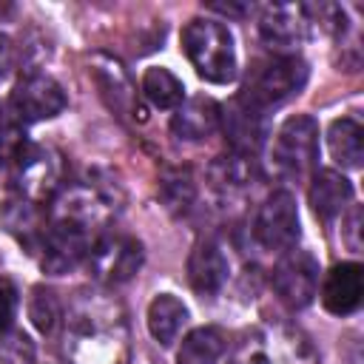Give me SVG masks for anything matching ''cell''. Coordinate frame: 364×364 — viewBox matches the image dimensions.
I'll return each instance as SVG.
<instances>
[{"label":"cell","instance_id":"obj_24","mask_svg":"<svg viewBox=\"0 0 364 364\" xmlns=\"http://www.w3.org/2000/svg\"><path fill=\"white\" fill-rule=\"evenodd\" d=\"M28 145L26 134L20 125H3L0 122V165H14L17 156L23 154V148Z\"/></svg>","mask_w":364,"mask_h":364},{"label":"cell","instance_id":"obj_16","mask_svg":"<svg viewBox=\"0 0 364 364\" xmlns=\"http://www.w3.org/2000/svg\"><path fill=\"white\" fill-rule=\"evenodd\" d=\"M185 321H188V307L171 293H159L148 304V330L162 347H171L176 341Z\"/></svg>","mask_w":364,"mask_h":364},{"label":"cell","instance_id":"obj_13","mask_svg":"<svg viewBox=\"0 0 364 364\" xmlns=\"http://www.w3.org/2000/svg\"><path fill=\"white\" fill-rule=\"evenodd\" d=\"M228 273H230V264L222 253V247L210 239L199 242L193 250H191V259H188V279H191V287L202 296H213L222 290V284L228 282Z\"/></svg>","mask_w":364,"mask_h":364},{"label":"cell","instance_id":"obj_12","mask_svg":"<svg viewBox=\"0 0 364 364\" xmlns=\"http://www.w3.org/2000/svg\"><path fill=\"white\" fill-rule=\"evenodd\" d=\"M364 296V270L358 262L333 264L321 284V304L333 316H350L358 310Z\"/></svg>","mask_w":364,"mask_h":364},{"label":"cell","instance_id":"obj_1","mask_svg":"<svg viewBox=\"0 0 364 364\" xmlns=\"http://www.w3.org/2000/svg\"><path fill=\"white\" fill-rule=\"evenodd\" d=\"M182 51L191 65L208 82H230L236 77V51L233 34L219 20H191L182 28Z\"/></svg>","mask_w":364,"mask_h":364},{"label":"cell","instance_id":"obj_4","mask_svg":"<svg viewBox=\"0 0 364 364\" xmlns=\"http://www.w3.org/2000/svg\"><path fill=\"white\" fill-rule=\"evenodd\" d=\"M318 159V122L296 114L282 122L273 139V168L284 179H304Z\"/></svg>","mask_w":364,"mask_h":364},{"label":"cell","instance_id":"obj_3","mask_svg":"<svg viewBox=\"0 0 364 364\" xmlns=\"http://www.w3.org/2000/svg\"><path fill=\"white\" fill-rule=\"evenodd\" d=\"M307 74H310V68L301 57H273L253 68V74L239 97H245L250 105H256L267 114L270 108L296 97L304 88Z\"/></svg>","mask_w":364,"mask_h":364},{"label":"cell","instance_id":"obj_25","mask_svg":"<svg viewBox=\"0 0 364 364\" xmlns=\"http://www.w3.org/2000/svg\"><path fill=\"white\" fill-rule=\"evenodd\" d=\"M14 316H17V287L11 279L0 276V336L11 327Z\"/></svg>","mask_w":364,"mask_h":364},{"label":"cell","instance_id":"obj_11","mask_svg":"<svg viewBox=\"0 0 364 364\" xmlns=\"http://www.w3.org/2000/svg\"><path fill=\"white\" fill-rule=\"evenodd\" d=\"M219 125L233 148V154L253 156L267 136V114L250 105L245 97H236L225 108H219Z\"/></svg>","mask_w":364,"mask_h":364},{"label":"cell","instance_id":"obj_7","mask_svg":"<svg viewBox=\"0 0 364 364\" xmlns=\"http://www.w3.org/2000/svg\"><path fill=\"white\" fill-rule=\"evenodd\" d=\"M310 9L301 3H276L267 6L259 20V37L276 57H296V48L304 43L310 28Z\"/></svg>","mask_w":364,"mask_h":364},{"label":"cell","instance_id":"obj_15","mask_svg":"<svg viewBox=\"0 0 364 364\" xmlns=\"http://www.w3.org/2000/svg\"><path fill=\"white\" fill-rule=\"evenodd\" d=\"M307 199H310V208L318 219L330 222L336 219L353 199V185L344 173L333 171V168H324L313 176L310 182V191H307Z\"/></svg>","mask_w":364,"mask_h":364},{"label":"cell","instance_id":"obj_2","mask_svg":"<svg viewBox=\"0 0 364 364\" xmlns=\"http://www.w3.org/2000/svg\"><path fill=\"white\" fill-rule=\"evenodd\" d=\"M230 364H316V355L299 330L259 324L239 338Z\"/></svg>","mask_w":364,"mask_h":364},{"label":"cell","instance_id":"obj_20","mask_svg":"<svg viewBox=\"0 0 364 364\" xmlns=\"http://www.w3.org/2000/svg\"><path fill=\"white\" fill-rule=\"evenodd\" d=\"M94 71H97V80H100L102 94L108 97V105L117 108V111H128L131 102H134V88H131V82H128L122 65H119L117 60H102V57H97Z\"/></svg>","mask_w":364,"mask_h":364},{"label":"cell","instance_id":"obj_27","mask_svg":"<svg viewBox=\"0 0 364 364\" xmlns=\"http://www.w3.org/2000/svg\"><path fill=\"white\" fill-rule=\"evenodd\" d=\"M361 208H353L347 216V228H344V242L350 245V250H361Z\"/></svg>","mask_w":364,"mask_h":364},{"label":"cell","instance_id":"obj_5","mask_svg":"<svg viewBox=\"0 0 364 364\" xmlns=\"http://www.w3.org/2000/svg\"><path fill=\"white\" fill-rule=\"evenodd\" d=\"M11 182L20 193V199L43 205L48 202L63 182V159L57 151L28 142L17 162L11 165Z\"/></svg>","mask_w":364,"mask_h":364},{"label":"cell","instance_id":"obj_26","mask_svg":"<svg viewBox=\"0 0 364 364\" xmlns=\"http://www.w3.org/2000/svg\"><path fill=\"white\" fill-rule=\"evenodd\" d=\"M14 65H17V46L9 34L0 31V82L14 71Z\"/></svg>","mask_w":364,"mask_h":364},{"label":"cell","instance_id":"obj_8","mask_svg":"<svg viewBox=\"0 0 364 364\" xmlns=\"http://www.w3.org/2000/svg\"><path fill=\"white\" fill-rule=\"evenodd\" d=\"M88 267L94 279L105 284H122L142 267V245L131 236H100L88 250Z\"/></svg>","mask_w":364,"mask_h":364},{"label":"cell","instance_id":"obj_17","mask_svg":"<svg viewBox=\"0 0 364 364\" xmlns=\"http://www.w3.org/2000/svg\"><path fill=\"white\" fill-rule=\"evenodd\" d=\"M327 145L333 159L341 168H361L364 162V128L353 117H341L330 122Z\"/></svg>","mask_w":364,"mask_h":364},{"label":"cell","instance_id":"obj_23","mask_svg":"<svg viewBox=\"0 0 364 364\" xmlns=\"http://www.w3.org/2000/svg\"><path fill=\"white\" fill-rule=\"evenodd\" d=\"M162 199L171 210H185L193 199V182L185 173H171L162 182Z\"/></svg>","mask_w":364,"mask_h":364},{"label":"cell","instance_id":"obj_6","mask_svg":"<svg viewBox=\"0 0 364 364\" xmlns=\"http://www.w3.org/2000/svg\"><path fill=\"white\" fill-rule=\"evenodd\" d=\"M253 236L267 250H290L299 242V208L290 191H273L256 213Z\"/></svg>","mask_w":364,"mask_h":364},{"label":"cell","instance_id":"obj_21","mask_svg":"<svg viewBox=\"0 0 364 364\" xmlns=\"http://www.w3.org/2000/svg\"><path fill=\"white\" fill-rule=\"evenodd\" d=\"M253 171H256L253 156L230 154V156H219V162L213 165V179L228 191H239L253 179Z\"/></svg>","mask_w":364,"mask_h":364},{"label":"cell","instance_id":"obj_22","mask_svg":"<svg viewBox=\"0 0 364 364\" xmlns=\"http://www.w3.org/2000/svg\"><path fill=\"white\" fill-rule=\"evenodd\" d=\"M28 316L34 321V327L40 333H51L57 318H60V301L51 290L46 287H34L31 290V301H28Z\"/></svg>","mask_w":364,"mask_h":364},{"label":"cell","instance_id":"obj_9","mask_svg":"<svg viewBox=\"0 0 364 364\" xmlns=\"http://www.w3.org/2000/svg\"><path fill=\"white\" fill-rule=\"evenodd\" d=\"M9 108L17 122L51 119L65 108V91L46 74H23L11 88Z\"/></svg>","mask_w":364,"mask_h":364},{"label":"cell","instance_id":"obj_14","mask_svg":"<svg viewBox=\"0 0 364 364\" xmlns=\"http://www.w3.org/2000/svg\"><path fill=\"white\" fill-rule=\"evenodd\" d=\"M219 108L222 105L210 97H191L176 108L171 119V131L185 142L208 139L219 128Z\"/></svg>","mask_w":364,"mask_h":364},{"label":"cell","instance_id":"obj_19","mask_svg":"<svg viewBox=\"0 0 364 364\" xmlns=\"http://www.w3.org/2000/svg\"><path fill=\"white\" fill-rule=\"evenodd\" d=\"M142 94L154 108H179L185 97V85L162 65H151L142 74Z\"/></svg>","mask_w":364,"mask_h":364},{"label":"cell","instance_id":"obj_10","mask_svg":"<svg viewBox=\"0 0 364 364\" xmlns=\"http://www.w3.org/2000/svg\"><path fill=\"white\" fill-rule=\"evenodd\" d=\"M273 290L287 307H307L318 290V264L307 250L290 247L273 267Z\"/></svg>","mask_w":364,"mask_h":364},{"label":"cell","instance_id":"obj_18","mask_svg":"<svg viewBox=\"0 0 364 364\" xmlns=\"http://www.w3.org/2000/svg\"><path fill=\"white\" fill-rule=\"evenodd\" d=\"M225 350H228V341L219 327H196L185 336L176 361L179 364H219Z\"/></svg>","mask_w":364,"mask_h":364}]
</instances>
